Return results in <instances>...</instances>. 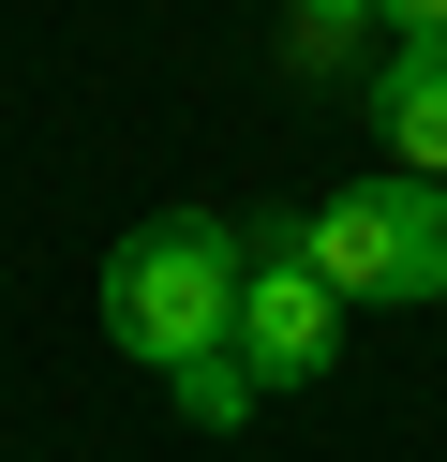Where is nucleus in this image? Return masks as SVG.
Returning <instances> with one entry per match:
<instances>
[{"label":"nucleus","mask_w":447,"mask_h":462,"mask_svg":"<svg viewBox=\"0 0 447 462\" xmlns=\"http://www.w3.org/2000/svg\"><path fill=\"white\" fill-rule=\"evenodd\" d=\"M373 15H387V0H284V60H298V75H343Z\"/></svg>","instance_id":"39448f33"},{"label":"nucleus","mask_w":447,"mask_h":462,"mask_svg":"<svg viewBox=\"0 0 447 462\" xmlns=\"http://www.w3.org/2000/svg\"><path fill=\"white\" fill-rule=\"evenodd\" d=\"M238 283H254V239H238L224 209H149L135 239L105 254V343H119V358H149V373L179 388L194 358H224Z\"/></svg>","instance_id":"f257e3e1"},{"label":"nucleus","mask_w":447,"mask_h":462,"mask_svg":"<svg viewBox=\"0 0 447 462\" xmlns=\"http://www.w3.org/2000/svg\"><path fill=\"white\" fill-rule=\"evenodd\" d=\"M373 134H387V164L447 180V45L387 31V60H373Z\"/></svg>","instance_id":"20e7f679"},{"label":"nucleus","mask_w":447,"mask_h":462,"mask_svg":"<svg viewBox=\"0 0 447 462\" xmlns=\"http://www.w3.org/2000/svg\"><path fill=\"white\" fill-rule=\"evenodd\" d=\"M284 239L313 254L343 299H387V313L447 299V180H417V164H373V180H343L328 209H298Z\"/></svg>","instance_id":"f03ea898"},{"label":"nucleus","mask_w":447,"mask_h":462,"mask_svg":"<svg viewBox=\"0 0 447 462\" xmlns=\"http://www.w3.org/2000/svg\"><path fill=\"white\" fill-rule=\"evenodd\" d=\"M343 313H358V299H343V283H328L313 254L284 239V224H268V239H254V283H238V328H224V358L254 373V388H313V373L343 358Z\"/></svg>","instance_id":"7ed1b4c3"},{"label":"nucleus","mask_w":447,"mask_h":462,"mask_svg":"<svg viewBox=\"0 0 447 462\" xmlns=\"http://www.w3.org/2000/svg\"><path fill=\"white\" fill-rule=\"evenodd\" d=\"M387 31H417V45H447V0H387Z\"/></svg>","instance_id":"423d86ee"}]
</instances>
